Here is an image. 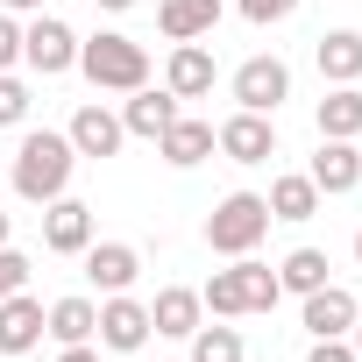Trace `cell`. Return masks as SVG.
<instances>
[{
	"label": "cell",
	"instance_id": "cell-1",
	"mask_svg": "<svg viewBox=\"0 0 362 362\" xmlns=\"http://www.w3.org/2000/svg\"><path fill=\"white\" fill-rule=\"evenodd\" d=\"M71 163H78L71 135H50V128L22 135V149H15V192H22L29 206H50V199H64V185H71Z\"/></svg>",
	"mask_w": 362,
	"mask_h": 362
},
{
	"label": "cell",
	"instance_id": "cell-2",
	"mask_svg": "<svg viewBox=\"0 0 362 362\" xmlns=\"http://www.w3.org/2000/svg\"><path fill=\"white\" fill-rule=\"evenodd\" d=\"M78 71L100 93H135V86H149V50L121 29H100L93 43H78Z\"/></svg>",
	"mask_w": 362,
	"mask_h": 362
},
{
	"label": "cell",
	"instance_id": "cell-3",
	"mask_svg": "<svg viewBox=\"0 0 362 362\" xmlns=\"http://www.w3.org/2000/svg\"><path fill=\"white\" fill-rule=\"evenodd\" d=\"M263 235H270L263 192H228V199L206 214V249H214V256H249Z\"/></svg>",
	"mask_w": 362,
	"mask_h": 362
},
{
	"label": "cell",
	"instance_id": "cell-4",
	"mask_svg": "<svg viewBox=\"0 0 362 362\" xmlns=\"http://www.w3.org/2000/svg\"><path fill=\"white\" fill-rule=\"evenodd\" d=\"M214 149H221L228 163H270V156H277V128H270V114L235 107V114L214 128Z\"/></svg>",
	"mask_w": 362,
	"mask_h": 362
},
{
	"label": "cell",
	"instance_id": "cell-5",
	"mask_svg": "<svg viewBox=\"0 0 362 362\" xmlns=\"http://www.w3.org/2000/svg\"><path fill=\"white\" fill-rule=\"evenodd\" d=\"M22 64H29V71H43V78H57V71H71V64H78V36H71L57 15H36V22L22 29Z\"/></svg>",
	"mask_w": 362,
	"mask_h": 362
},
{
	"label": "cell",
	"instance_id": "cell-6",
	"mask_svg": "<svg viewBox=\"0 0 362 362\" xmlns=\"http://www.w3.org/2000/svg\"><path fill=\"white\" fill-rule=\"evenodd\" d=\"M284 100H291V64H284V57H249V64L235 71V107L277 114Z\"/></svg>",
	"mask_w": 362,
	"mask_h": 362
},
{
	"label": "cell",
	"instance_id": "cell-7",
	"mask_svg": "<svg viewBox=\"0 0 362 362\" xmlns=\"http://www.w3.org/2000/svg\"><path fill=\"white\" fill-rule=\"evenodd\" d=\"M100 348H114V355H135L156 327H149V305L142 298H128V291H107V305H100Z\"/></svg>",
	"mask_w": 362,
	"mask_h": 362
},
{
	"label": "cell",
	"instance_id": "cell-8",
	"mask_svg": "<svg viewBox=\"0 0 362 362\" xmlns=\"http://www.w3.org/2000/svg\"><path fill=\"white\" fill-rule=\"evenodd\" d=\"M93 242V206L86 199H50L43 206V249L50 256H86Z\"/></svg>",
	"mask_w": 362,
	"mask_h": 362
},
{
	"label": "cell",
	"instance_id": "cell-9",
	"mask_svg": "<svg viewBox=\"0 0 362 362\" xmlns=\"http://www.w3.org/2000/svg\"><path fill=\"white\" fill-rule=\"evenodd\" d=\"M313 185H320V199H341V192H355L362 185V149L355 142H327L320 135V156H313Z\"/></svg>",
	"mask_w": 362,
	"mask_h": 362
},
{
	"label": "cell",
	"instance_id": "cell-10",
	"mask_svg": "<svg viewBox=\"0 0 362 362\" xmlns=\"http://www.w3.org/2000/svg\"><path fill=\"white\" fill-rule=\"evenodd\" d=\"M64 135H71V149H78V156H114V149L128 142L121 114H107L100 100H86V107L71 114V128H64Z\"/></svg>",
	"mask_w": 362,
	"mask_h": 362
},
{
	"label": "cell",
	"instance_id": "cell-11",
	"mask_svg": "<svg viewBox=\"0 0 362 362\" xmlns=\"http://www.w3.org/2000/svg\"><path fill=\"white\" fill-rule=\"evenodd\" d=\"M355 291L348 284H320V291H305V334L313 341H334V334H348L355 327Z\"/></svg>",
	"mask_w": 362,
	"mask_h": 362
},
{
	"label": "cell",
	"instance_id": "cell-12",
	"mask_svg": "<svg viewBox=\"0 0 362 362\" xmlns=\"http://www.w3.org/2000/svg\"><path fill=\"white\" fill-rule=\"evenodd\" d=\"M163 93H177V100H206V93H214V50H206V43H177L170 64H163Z\"/></svg>",
	"mask_w": 362,
	"mask_h": 362
},
{
	"label": "cell",
	"instance_id": "cell-13",
	"mask_svg": "<svg viewBox=\"0 0 362 362\" xmlns=\"http://www.w3.org/2000/svg\"><path fill=\"white\" fill-rule=\"evenodd\" d=\"M43 341V305L29 291H8L0 298V355H29Z\"/></svg>",
	"mask_w": 362,
	"mask_h": 362
},
{
	"label": "cell",
	"instance_id": "cell-14",
	"mask_svg": "<svg viewBox=\"0 0 362 362\" xmlns=\"http://www.w3.org/2000/svg\"><path fill=\"white\" fill-rule=\"evenodd\" d=\"M156 29H163L170 43H199V36L221 29V0H163V8H156Z\"/></svg>",
	"mask_w": 362,
	"mask_h": 362
},
{
	"label": "cell",
	"instance_id": "cell-15",
	"mask_svg": "<svg viewBox=\"0 0 362 362\" xmlns=\"http://www.w3.org/2000/svg\"><path fill=\"white\" fill-rule=\"evenodd\" d=\"M170 121H177V93H156V86H135V93H128V107H121V128H128V135H142V142H156Z\"/></svg>",
	"mask_w": 362,
	"mask_h": 362
},
{
	"label": "cell",
	"instance_id": "cell-16",
	"mask_svg": "<svg viewBox=\"0 0 362 362\" xmlns=\"http://www.w3.org/2000/svg\"><path fill=\"white\" fill-rule=\"evenodd\" d=\"M86 277H93L100 291H128V284L142 277V256H135L128 242H86Z\"/></svg>",
	"mask_w": 362,
	"mask_h": 362
},
{
	"label": "cell",
	"instance_id": "cell-17",
	"mask_svg": "<svg viewBox=\"0 0 362 362\" xmlns=\"http://www.w3.org/2000/svg\"><path fill=\"white\" fill-rule=\"evenodd\" d=\"M313 57H320V78L327 86H355L362 78V29H327L313 43Z\"/></svg>",
	"mask_w": 362,
	"mask_h": 362
},
{
	"label": "cell",
	"instance_id": "cell-18",
	"mask_svg": "<svg viewBox=\"0 0 362 362\" xmlns=\"http://www.w3.org/2000/svg\"><path fill=\"white\" fill-rule=\"evenodd\" d=\"M156 149H163V163L192 170V163H206V156H214V121H192V114H177V121L156 135Z\"/></svg>",
	"mask_w": 362,
	"mask_h": 362
},
{
	"label": "cell",
	"instance_id": "cell-19",
	"mask_svg": "<svg viewBox=\"0 0 362 362\" xmlns=\"http://www.w3.org/2000/svg\"><path fill=\"white\" fill-rule=\"evenodd\" d=\"M206 320V305H199V291H185V284H163L156 291V305H149V327L156 334H170V341H192V327Z\"/></svg>",
	"mask_w": 362,
	"mask_h": 362
},
{
	"label": "cell",
	"instance_id": "cell-20",
	"mask_svg": "<svg viewBox=\"0 0 362 362\" xmlns=\"http://www.w3.org/2000/svg\"><path fill=\"white\" fill-rule=\"evenodd\" d=\"M263 206H270V221H313V214H320V185H313L305 170H284Z\"/></svg>",
	"mask_w": 362,
	"mask_h": 362
},
{
	"label": "cell",
	"instance_id": "cell-21",
	"mask_svg": "<svg viewBox=\"0 0 362 362\" xmlns=\"http://www.w3.org/2000/svg\"><path fill=\"white\" fill-rule=\"evenodd\" d=\"M313 121H320L327 142H355V135H362V93H355V86H334V93L320 100Z\"/></svg>",
	"mask_w": 362,
	"mask_h": 362
},
{
	"label": "cell",
	"instance_id": "cell-22",
	"mask_svg": "<svg viewBox=\"0 0 362 362\" xmlns=\"http://www.w3.org/2000/svg\"><path fill=\"white\" fill-rule=\"evenodd\" d=\"M93 327H100V305H93V298H78V291H71V298H57V305L43 313V334H57L64 348H71V341H93Z\"/></svg>",
	"mask_w": 362,
	"mask_h": 362
},
{
	"label": "cell",
	"instance_id": "cell-23",
	"mask_svg": "<svg viewBox=\"0 0 362 362\" xmlns=\"http://www.w3.org/2000/svg\"><path fill=\"white\" fill-rule=\"evenodd\" d=\"M277 284H284V291H298V298H305V291H320V284H327V249H291V256L277 263Z\"/></svg>",
	"mask_w": 362,
	"mask_h": 362
},
{
	"label": "cell",
	"instance_id": "cell-24",
	"mask_svg": "<svg viewBox=\"0 0 362 362\" xmlns=\"http://www.w3.org/2000/svg\"><path fill=\"white\" fill-rule=\"evenodd\" d=\"M235 270H242V305H249V313H270V305L284 298V284H277V270H270V263L235 256Z\"/></svg>",
	"mask_w": 362,
	"mask_h": 362
},
{
	"label": "cell",
	"instance_id": "cell-25",
	"mask_svg": "<svg viewBox=\"0 0 362 362\" xmlns=\"http://www.w3.org/2000/svg\"><path fill=\"white\" fill-rule=\"evenodd\" d=\"M192 362H249V348H242V334L235 327H192Z\"/></svg>",
	"mask_w": 362,
	"mask_h": 362
},
{
	"label": "cell",
	"instance_id": "cell-26",
	"mask_svg": "<svg viewBox=\"0 0 362 362\" xmlns=\"http://www.w3.org/2000/svg\"><path fill=\"white\" fill-rule=\"evenodd\" d=\"M199 305H206L214 320H242V313H249V305H242V270H214L206 291H199Z\"/></svg>",
	"mask_w": 362,
	"mask_h": 362
},
{
	"label": "cell",
	"instance_id": "cell-27",
	"mask_svg": "<svg viewBox=\"0 0 362 362\" xmlns=\"http://www.w3.org/2000/svg\"><path fill=\"white\" fill-rule=\"evenodd\" d=\"M29 121V86L15 71H0V128H22Z\"/></svg>",
	"mask_w": 362,
	"mask_h": 362
},
{
	"label": "cell",
	"instance_id": "cell-28",
	"mask_svg": "<svg viewBox=\"0 0 362 362\" xmlns=\"http://www.w3.org/2000/svg\"><path fill=\"white\" fill-rule=\"evenodd\" d=\"M242 15H249L256 29H270V22H291V15H298V0H242Z\"/></svg>",
	"mask_w": 362,
	"mask_h": 362
},
{
	"label": "cell",
	"instance_id": "cell-29",
	"mask_svg": "<svg viewBox=\"0 0 362 362\" xmlns=\"http://www.w3.org/2000/svg\"><path fill=\"white\" fill-rule=\"evenodd\" d=\"M22 284H29V256H22V249H0V298L22 291Z\"/></svg>",
	"mask_w": 362,
	"mask_h": 362
},
{
	"label": "cell",
	"instance_id": "cell-30",
	"mask_svg": "<svg viewBox=\"0 0 362 362\" xmlns=\"http://www.w3.org/2000/svg\"><path fill=\"white\" fill-rule=\"evenodd\" d=\"M22 64V29H15V15L0 8V71H15Z\"/></svg>",
	"mask_w": 362,
	"mask_h": 362
},
{
	"label": "cell",
	"instance_id": "cell-31",
	"mask_svg": "<svg viewBox=\"0 0 362 362\" xmlns=\"http://www.w3.org/2000/svg\"><path fill=\"white\" fill-rule=\"evenodd\" d=\"M305 362H355V348H348V334H334V341H313Z\"/></svg>",
	"mask_w": 362,
	"mask_h": 362
},
{
	"label": "cell",
	"instance_id": "cell-32",
	"mask_svg": "<svg viewBox=\"0 0 362 362\" xmlns=\"http://www.w3.org/2000/svg\"><path fill=\"white\" fill-rule=\"evenodd\" d=\"M57 362H100V355H93V341H71V348H64Z\"/></svg>",
	"mask_w": 362,
	"mask_h": 362
},
{
	"label": "cell",
	"instance_id": "cell-33",
	"mask_svg": "<svg viewBox=\"0 0 362 362\" xmlns=\"http://www.w3.org/2000/svg\"><path fill=\"white\" fill-rule=\"evenodd\" d=\"M8 15H43V0H0Z\"/></svg>",
	"mask_w": 362,
	"mask_h": 362
},
{
	"label": "cell",
	"instance_id": "cell-34",
	"mask_svg": "<svg viewBox=\"0 0 362 362\" xmlns=\"http://www.w3.org/2000/svg\"><path fill=\"white\" fill-rule=\"evenodd\" d=\"M348 334H355V341H348V348H355V362H362V313H355V327H348Z\"/></svg>",
	"mask_w": 362,
	"mask_h": 362
},
{
	"label": "cell",
	"instance_id": "cell-35",
	"mask_svg": "<svg viewBox=\"0 0 362 362\" xmlns=\"http://www.w3.org/2000/svg\"><path fill=\"white\" fill-rule=\"evenodd\" d=\"M100 8H107V15H121V8H135V0H100Z\"/></svg>",
	"mask_w": 362,
	"mask_h": 362
},
{
	"label": "cell",
	"instance_id": "cell-36",
	"mask_svg": "<svg viewBox=\"0 0 362 362\" xmlns=\"http://www.w3.org/2000/svg\"><path fill=\"white\" fill-rule=\"evenodd\" d=\"M8 235H15V221H8V214H0V249H8Z\"/></svg>",
	"mask_w": 362,
	"mask_h": 362
},
{
	"label": "cell",
	"instance_id": "cell-37",
	"mask_svg": "<svg viewBox=\"0 0 362 362\" xmlns=\"http://www.w3.org/2000/svg\"><path fill=\"white\" fill-rule=\"evenodd\" d=\"M355 263H362V235H355Z\"/></svg>",
	"mask_w": 362,
	"mask_h": 362
}]
</instances>
